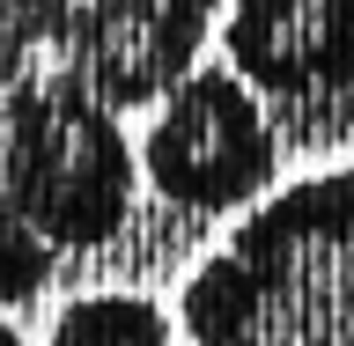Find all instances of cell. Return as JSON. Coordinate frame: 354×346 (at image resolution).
Wrapping results in <instances>:
<instances>
[{
	"label": "cell",
	"mask_w": 354,
	"mask_h": 346,
	"mask_svg": "<svg viewBox=\"0 0 354 346\" xmlns=\"http://www.w3.org/2000/svg\"><path fill=\"white\" fill-rule=\"evenodd\" d=\"M185 346H354V170L295 177L177 295Z\"/></svg>",
	"instance_id": "obj_1"
},
{
	"label": "cell",
	"mask_w": 354,
	"mask_h": 346,
	"mask_svg": "<svg viewBox=\"0 0 354 346\" xmlns=\"http://www.w3.org/2000/svg\"><path fill=\"white\" fill-rule=\"evenodd\" d=\"M140 199V155L104 96L59 59L22 66L0 88V206L59 258L111 251Z\"/></svg>",
	"instance_id": "obj_2"
},
{
	"label": "cell",
	"mask_w": 354,
	"mask_h": 346,
	"mask_svg": "<svg viewBox=\"0 0 354 346\" xmlns=\"http://www.w3.org/2000/svg\"><path fill=\"white\" fill-rule=\"evenodd\" d=\"M140 184L185 221L243 214L281 177V133L229 66H192L140 133Z\"/></svg>",
	"instance_id": "obj_3"
},
{
	"label": "cell",
	"mask_w": 354,
	"mask_h": 346,
	"mask_svg": "<svg viewBox=\"0 0 354 346\" xmlns=\"http://www.w3.org/2000/svg\"><path fill=\"white\" fill-rule=\"evenodd\" d=\"M221 59L266 104L281 148L354 133V0H229Z\"/></svg>",
	"instance_id": "obj_4"
},
{
	"label": "cell",
	"mask_w": 354,
	"mask_h": 346,
	"mask_svg": "<svg viewBox=\"0 0 354 346\" xmlns=\"http://www.w3.org/2000/svg\"><path fill=\"white\" fill-rule=\"evenodd\" d=\"M221 0H66L52 59L111 110H155L214 30Z\"/></svg>",
	"instance_id": "obj_5"
},
{
	"label": "cell",
	"mask_w": 354,
	"mask_h": 346,
	"mask_svg": "<svg viewBox=\"0 0 354 346\" xmlns=\"http://www.w3.org/2000/svg\"><path fill=\"white\" fill-rule=\"evenodd\" d=\"M44 346H177V317L140 287H88L59 302Z\"/></svg>",
	"instance_id": "obj_6"
},
{
	"label": "cell",
	"mask_w": 354,
	"mask_h": 346,
	"mask_svg": "<svg viewBox=\"0 0 354 346\" xmlns=\"http://www.w3.org/2000/svg\"><path fill=\"white\" fill-rule=\"evenodd\" d=\"M52 273H59V251L37 243L8 206H0V317H8V309H30L44 287H52Z\"/></svg>",
	"instance_id": "obj_7"
},
{
	"label": "cell",
	"mask_w": 354,
	"mask_h": 346,
	"mask_svg": "<svg viewBox=\"0 0 354 346\" xmlns=\"http://www.w3.org/2000/svg\"><path fill=\"white\" fill-rule=\"evenodd\" d=\"M0 346H22V331H15V325H8V317H0Z\"/></svg>",
	"instance_id": "obj_8"
},
{
	"label": "cell",
	"mask_w": 354,
	"mask_h": 346,
	"mask_svg": "<svg viewBox=\"0 0 354 346\" xmlns=\"http://www.w3.org/2000/svg\"><path fill=\"white\" fill-rule=\"evenodd\" d=\"M0 88H8V81H0Z\"/></svg>",
	"instance_id": "obj_9"
}]
</instances>
